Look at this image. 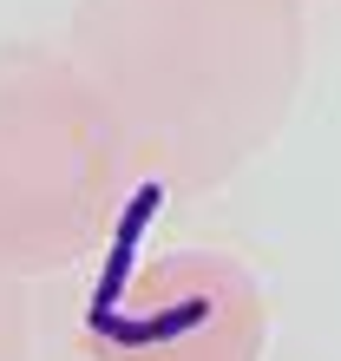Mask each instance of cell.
Wrapping results in <instances>:
<instances>
[{
  "label": "cell",
  "mask_w": 341,
  "mask_h": 361,
  "mask_svg": "<svg viewBox=\"0 0 341 361\" xmlns=\"http://www.w3.org/2000/svg\"><path fill=\"white\" fill-rule=\"evenodd\" d=\"M204 315H210L204 295H184L178 309H164V315H138V322H125V315H99L92 335H105V342H118V348H151V342H170V335L197 329Z\"/></svg>",
  "instance_id": "2"
},
{
  "label": "cell",
  "mask_w": 341,
  "mask_h": 361,
  "mask_svg": "<svg viewBox=\"0 0 341 361\" xmlns=\"http://www.w3.org/2000/svg\"><path fill=\"white\" fill-rule=\"evenodd\" d=\"M164 204V190L158 184H138L132 190V210L118 217V243H112V257H105V276H99V289H92V309H85V322H99V315H118V295H125V276H132V250H138V230L151 224V210Z\"/></svg>",
  "instance_id": "1"
}]
</instances>
